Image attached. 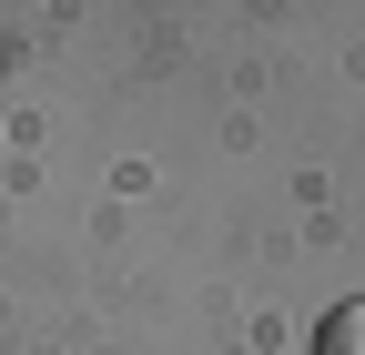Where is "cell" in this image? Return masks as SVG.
Returning a JSON list of instances; mask_svg holds the SVG:
<instances>
[{
	"label": "cell",
	"instance_id": "6da1fadb",
	"mask_svg": "<svg viewBox=\"0 0 365 355\" xmlns=\"http://www.w3.org/2000/svg\"><path fill=\"white\" fill-rule=\"evenodd\" d=\"M314 355H365V294H355V304H335V315L314 325Z\"/></svg>",
	"mask_w": 365,
	"mask_h": 355
}]
</instances>
